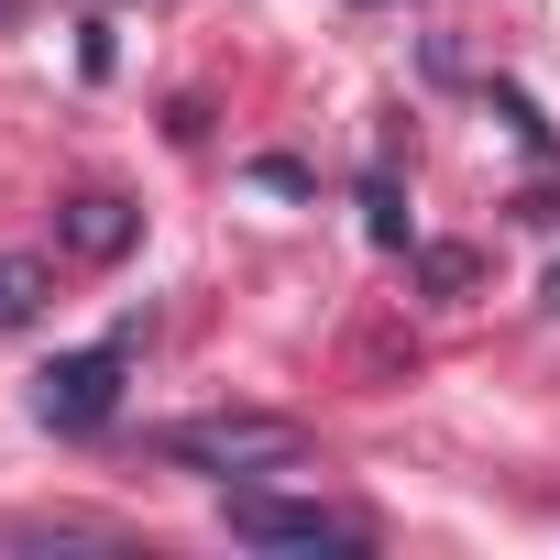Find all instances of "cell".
Listing matches in <instances>:
<instances>
[{
    "instance_id": "6da1fadb",
    "label": "cell",
    "mask_w": 560,
    "mask_h": 560,
    "mask_svg": "<svg viewBox=\"0 0 560 560\" xmlns=\"http://www.w3.org/2000/svg\"><path fill=\"white\" fill-rule=\"evenodd\" d=\"M154 451H165L176 472H298V462H308V429L275 418V407H209V418L154 429Z\"/></svg>"
},
{
    "instance_id": "7a4b0ae2",
    "label": "cell",
    "mask_w": 560,
    "mask_h": 560,
    "mask_svg": "<svg viewBox=\"0 0 560 560\" xmlns=\"http://www.w3.org/2000/svg\"><path fill=\"white\" fill-rule=\"evenodd\" d=\"M220 527L242 549H374L363 516H341L319 494H275V483H220Z\"/></svg>"
},
{
    "instance_id": "3957f363",
    "label": "cell",
    "mask_w": 560,
    "mask_h": 560,
    "mask_svg": "<svg viewBox=\"0 0 560 560\" xmlns=\"http://www.w3.org/2000/svg\"><path fill=\"white\" fill-rule=\"evenodd\" d=\"M121 363H132V319H121L100 352H56V363L34 374V418H45L56 440H100V429L121 418Z\"/></svg>"
},
{
    "instance_id": "277c9868",
    "label": "cell",
    "mask_w": 560,
    "mask_h": 560,
    "mask_svg": "<svg viewBox=\"0 0 560 560\" xmlns=\"http://www.w3.org/2000/svg\"><path fill=\"white\" fill-rule=\"evenodd\" d=\"M143 242V209L121 198V187H78V198H56V253L67 264H121Z\"/></svg>"
},
{
    "instance_id": "5b68a950",
    "label": "cell",
    "mask_w": 560,
    "mask_h": 560,
    "mask_svg": "<svg viewBox=\"0 0 560 560\" xmlns=\"http://www.w3.org/2000/svg\"><path fill=\"white\" fill-rule=\"evenodd\" d=\"M45 298H56V275H45L34 253H0V330H34Z\"/></svg>"
},
{
    "instance_id": "8992f818",
    "label": "cell",
    "mask_w": 560,
    "mask_h": 560,
    "mask_svg": "<svg viewBox=\"0 0 560 560\" xmlns=\"http://www.w3.org/2000/svg\"><path fill=\"white\" fill-rule=\"evenodd\" d=\"M418 275H429L440 298H472V275H483V264H472L462 242H429V253H418Z\"/></svg>"
},
{
    "instance_id": "52a82bcc",
    "label": "cell",
    "mask_w": 560,
    "mask_h": 560,
    "mask_svg": "<svg viewBox=\"0 0 560 560\" xmlns=\"http://www.w3.org/2000/svg\"><path fill=\"white\" fill-rule=\"evenodd\" d=\"M363 209H374V242H407V209H396V176L385 165L363 176Z\"/></svg>"
},
{
    "instance_id": "ba28073f",
    "label": "cell",
    "mask_w": 560,
    "mask_h": 560,
    "mask_svg": "<svg viewBox=\"0 0 560 560\" xmlns=\"http://www.w3.org/2000/svg\"><path fill=\"white\" fill-rule=\"evenodd\" d=\"M538 298H549V308H560V264H549V287H538Z\"/></svg>"
}]
</instances>
